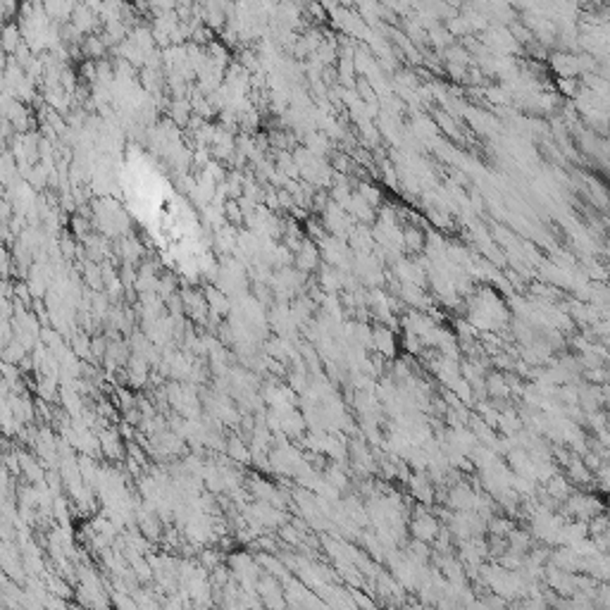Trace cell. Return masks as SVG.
<instances>
[{"label": "cell", "mask_w": 610, "mask_h": 610, "mask_svg": "<svg viewBox=\"0 0 610 610\" xmlns=\"http://www.w3.org/2000/svg\"><path fill=\"white\" fill-rule=\"evenodd\" d=\"M22 29H19V24H17V22H8V24H3L0 26V46H3V50H5V55H15L17 50H19V46H22Z\"/></svg>", "instance_id": "obj_1"}]
</instances>
